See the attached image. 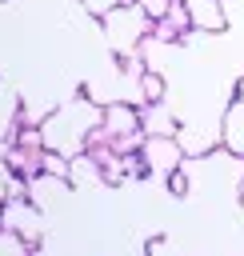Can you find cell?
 <instances>
[{"label":"cell","instance_id":"1","mask_svg":"<svg viewBox=\"0 0 244 256\" xmlns=\"http://www.w3.org/2000/svg\"><path fill=\"white\" fill-rule=\"evenodd\" d=\"M100 104L92 96H80V100H64L56 104L44 124H40V136H44V148L48 152H64V156H80L92 140V132L100 128Z\"/></svg>","mask_w":244,"mask_h":256},{"label":"cell","instance_id":"2","mask_svg":"<svg viewBox=\"0 0 244 256\" xmlns=\"http://www.w3.org/2000/svg\"><path fill=\"white\" fill-rule=\"evenodd\" d=\"M152 24H156V20H152L136 0H124L120 8H112V12L100 20V36H104V44H108L112 56L128 60V56H136V52L144 48V40L152 36Z\"/></svg>","mask_w":244,"mask_h":256},{"label":"cell","instance_id":"3","mask_svg":"<svg viewBox=\"0 0 244 256\" xmlns=\"http://www.w3.org/2000/svg\"><path fill=\"white\" fill-rule=\"evenodd\" d=\"M0 228H4V232H16L24 244H40L44 232H48L44 212H40L28 196H24V200H8V204H0Z\"/></svg>","mask_w":244,"mask_h":256},{"label":"cell","instance_id":"4","mask_svg":"<svg viewBox=\"0 0 244 256\" xmlns=\"http://www.w3.org/2000/svg\"><path fill=\"white\" fill-rule=\"evenodd\" d=\"M140 160L152 176H172L176 168H184V148L176 144V136H144L140 144Z\"/></svg>","mask_w":244,"mask_h":256},{"label":"cell","instance_id":"5","mask_svg":"<svg viewBox=\"0 0 244 256\" xmlns=\"http://www.w3.org/2000/svg\"><path fill=\"white\" fill-rule=\"evenodd\" d=\"M68 196H72V180H64V176H48V172L28 176V200H32L40 212H52V208L68 204Z\"/></svg>","mask_w":244,"mask_h":256},{"label":"cell","instance_id":"6","mask_svg":"<svg viewBox=\"0 0 244 256\" xmlns=\"http://www.w3.org/2000/svg\"><path fill=\"white\" fill-rule=\"evenodd\" d=\"M220 144L232 152V156H244V100L236 96L232 104H224V116H220Z\"/></svg>","mask_w":244,"mask_h":256},{"label":"cell","instance_id":"7","mask_svg":"<svg viewBox=\"0 0 244 256\" xmlns=\"http://www.w3.org/2000/svg\"><path fill=\"white\" fill-rule=\"evenodd\" d=\"M184 4H188V16H192V32L216 36V32H224V28H228L220 0H184Z\"/></svg>","mask_w":244,"mask_h":256},{"label":"cell","instance_id":"8","mask_svg":"<svg viewBox=\"0 0 244 256\" xmlns=\"http://www.w3.org/2000/svg\"><path fill=\"white\" fill-rule=\"evenodd\" d=\"M140 128H144V136H176V132H180L176 112H172L168 100H160V104H144V108H140Z\"/></svg>","mask_w":244,"mask_h":256},{"label":"cell","instance_id":"9","mask_svg":"<svg viewBox=\"0 0 244 256\" xmlns=\"http://www.w3.org/2000/svg\"><path fill=\"white\" fill-rule=\"evenodd\" d=\"M16 132H20V96L8 80H0V136L16 140Z\"/></svg>","mask_w":244,"mask_h":256},{"label":"cell","instance_id":"10","mask_svg":"<svg viewBox=\"0 0 244 256\" xmlns=\"http://www.w3.org/2000/svg\"><path fill=\"white\" fill-rule=\"evenodd\" d=\"M136 88H140V108H144V104H160V100H164L168 80H164V72L144 68V72H140V80H136Z\"/></svg>","mask_w":244,"mask_h":256},{"label":"cell","instance_id":"11","mask_svg":"<svg viewBox=\"0 0 244 256\" xmlns=\"http://www.w3.org/2000/svg\"><path fill=\"white\" fill-rule=\"evenodd\" d=\"M24 196H28V180L16 176L8 160H0V204H8V200H24Z\"/></svg>","mask_w":244,"mask_h":256},{"label":"cell","instance_id":"12","mask_svg":"<svg viewBox=\"0 0 244 256\" xmlns=\"http://www.w3.org/2000/svg\"><path fill=\"white\" fill-rule=\"evenodd\" d=\"M144 248H148V256H188V252H184V244H180V240H172V236H156V240H148Z\"/></svg>","mask_w":244,"mask_h":256},{"label":"cell","instance_id":"13","mask_svg":"<svg viewBox=\"0 0 244 256\" xmlns=\"http://www.w3.org/2000/svg\"><path fill=\"white\" fill-rule=\"evenodd\" d=\"M32 252V244H24L16 232H4L0 228V256H28Z\"/></svg>","mask_w":244,"mask_h":256},{"label":"cell","instance_id":"14","mask_svg":"<svg viewBox=\"0 0 244 256\" xmlns=\"http://www.w3.org/2000/svg\"><path fill=\"white\" fill-rule=\"evenodd\" d=\"M76 4H80V8H84L92 20H104V16H108L112 8H120L124 0H76Z\"/></svg>","mask_w":244,"mask_h":256},{"label":"cell","instance_id":"15","mask_svg":"<svg viewBox=\"0 0 244 256\" xmlns=\"http://www.w3.org/2000/svg\"><path fill=\"white\" fill-rule=\"evenodd\" d=\"M220 8H224V20H228V28L244 32V0H220Z\"/></svg>","mask_w":244,"mask_h":256},{"label":"cell","instance_id":"16","mask_svg":"<svg viewBox=\"0 0 244 256\" xmlns=\"http://www.w3.org/2000/svg\"><path fill=\"white\" fill-rule=\"evenodd\" d=\"M136 4H140V8H144L152 20H160V16L168 12V4H172V0H136Z\"/></svg>","mask_w":244,"mask_h":256},{"label":"cell","instance_id":"17","mask_svg":"<svg viewBox=\"0 0 244 256\" xmlns=\"http://www.w3.org/2000/svg\"><path fill=\"white\" fill-rule=\"evenodd\" d=\"M12 144H16V140H4V136H0V160H8V156H12Z\"/></svg>","mask_w":244,"mask_h":256},{"label":"cell","instance_id":"18","mask_svg":"<svg viewBox=\"0 0 244 256\" xmlns=\"http://www.w3.org/2000/svg\"><path fill=\"white\" fill-rule=\"evenodd\" d=\"M236 204H240V216H244V184H240V192H236Z\"/></svg>","mask_w":244,"mask_h":256},{"label":"cell","instance_id":"19","mask_svg":"<svg viewBox=\"0 0 244 256\" xmlns=\"http://www.w3.org/2000/svg\"><path fill=\"white\" fill-rule=\"evenodd\" d=\"M236 96H240V100H244V76H240V80H236Z\"/></svg>","mask_w":244,"mask_h":256},{"label":"cell","instance_id":"20","mask_svg":"<svg viewBox=\"0 0 244 256\" xmlns=\"http://www.w3.org/2000/svg\"><path fill=\"white\" fill-rule=\"evenodd\" d=\"M28 256H48V252H44V248H32V252H28Z\"/></svg>","mask_w":244,"mask_h":256},{"label":"cell","instance_id":"21","mask_svg":"<svg viewBox=\"0 0 244 256\" xmlns=\"http://www.w3.org/2000/svg\"><path fill=\"white\" fill-rule=\"evenodd\" d=\"M0 4H4V0H0Z\"/></svg>","mask_w":244,"mask_h":256}]
</instances>
